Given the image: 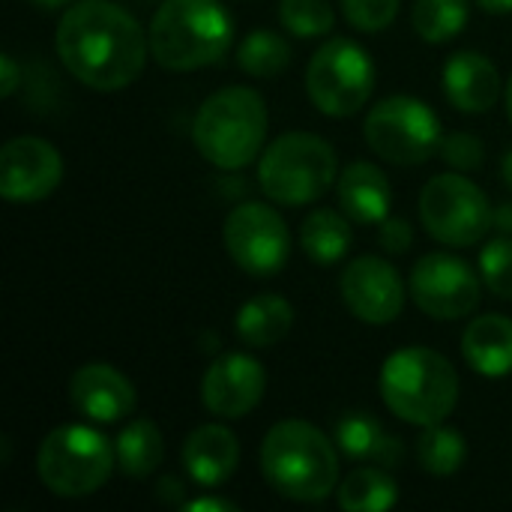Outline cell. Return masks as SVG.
I'll return each mask as SVG.
<instances>
[{
  "mask_svg": "<svg viewBox=\"0 0 512 512\" xmlns=\"http://www.w3.org/2000/svg\"><path fill=\"white\" fill-rule=\"evenodd\" d=\"M441 159L447 165H453L456 171H474L483 165V156H486V147L477 135H468V132H453L447 138H441V147H438Z\"/></svg>",
  "mask_w": 512,
  "mask_h": 512,
  "instance_id": "1f68e13d",
  "label": "cell"
},
{
  "mask_svg": "<svg viewBox=\"0 0 512 512\" xmlns=\"http://www.w3.org/2000/svg\"><path fill=\"white\" fill-rule=\"evenodd\" d=\"M225 249L231 261L249 276H276L291 255V234L285 219L258 201L240 204L225 219Z\"/></svg>",
  "mask_w": 512,
  "mask_h": 512,
  "instance_id": "8fae6325",
  "label": "cell"
},
{
  "mask_svg": "<svg viewBox=\"0 0 512 512\" xmlns=\"http://www.w3.org/2000/svg\"><path fill=\"white\" fill-rule=\"evenodd\" d=\"M114 450H117V468L132 480H144L162 465L165 441L153 420L138 417L123 426V432L114 441Z\"/></svg>",
  "mask_w": 512,
  "mask_h": 512,
  "instance_id": "603a6c76",
  "label": "cell"
},
{
  "mask_svg": "<svg viewBox=\"0 0 512 512\" xmlns=\"http://www.w3.org/2000/svg\"><path fill=\"white\" fill-rule=\"evenodd\" d=\"M240 465V441L231 429L207 423L183 444V468L198 486H222Z\"/></svg>",
  "mask_w": 512,
  "mask_h": 512,
  "instance_id": "ac0fdd59",
  "label": "cell"
},
{
  "mask_svg": "<svg viewBox=\"0 0 512 512\" xmlns=\"http://www.w3.org/2000/svg\"><path fill=\"white\" fill-rule=\"evenodd\" d=\"M33 3H36L39 9H48V12H51V9H60V6H66L69 0H33Z\"/></svg>",
  "mask_w": 512,
  "mask_h": 512,
  "instance_id": "ab89813d",
  "label": "cell"
},
{
  "mask_svg": "<svg viewBox=\"0 0 512 512\" xmlns=\"http://www.w3.org/2000/svg\"><path fill=\"white\" fill-rule=\"evenodd\" d=\"M267 138V105L252 87H222L204 99L192 123L198 153L222 168L237 171L255 162Z\"/></svg>",
  "mask_w": 512,
  "mask_h": 512,
  "instance_id": "5b68a950",
  "label": "cell"
},
{
  "mask_svg": "<svg viewBox=\"0 0 512 512\" xmlns=\"http://www.w3.org/2000/svg\"><path fill=\"white\" fill-rule=\"evenodd\" d=\"M378 240H381L384 252H390V255H402V252H408V249H411V243H414V231H411V225H408L405 219L387 216V219L381 222Z\"/></svg>",
  "mask_w": 512,
  "mask_h": 512,
  "instance_id": "d6a6232c",
  "label": "cell"
},
{
  "mask_svg": "<svg viewBox=\"0 0 512 512\" xmlns=\"http://www.w3.org/2000/svg\"><path fill=\"white\" fill-rule=\"evenodd\" d=\"M480 273L495 297L512 300V237L504 234L480 252Z\"/></svg>",
  "mask_w": 512,
  "mask_h": 512,
  "instance_id": "f546056e",
  "label": "cell"
},
{
  "mask_svg": "<svg viewBox=\"0 0 512 512\" xmlns=\"http://www.w3.org/2000/svg\"><path fill=\"white\" fill-rule=\"evenodd\" d=\"M186 512H234L237 507L231 501H222V498H195L189 504H183Z\"/></svg>",
  "mask_w": 512,
  "mask_h": 512,
  "instance_id": "e575fe53",
  "label": "cell"
},
{
  "mask_svg": "<svg viewBox=\"0 0 512 512\" xmlns=\"http://www.w3.org/2000/svg\"><path fill=\"white\" fill-rule=\"evenodd\" d=\"M492 228H498L501 234H512V204H501L492 210Z\"/></svg>",
  "mask_w": 512,
  "mask_h": 512,
  "instance_id": "8d00e7d4",
  "label": "cell"
},
{
  "mask_svg": "<svg viewBox=\"0 0 512 512\" xmlns=\"http://www.w3.org/2000/svg\"><path fill=\"white\" fill-rule=\"evenodd\" d=\"M117 465V450L93 426L69 423L45 435L36 453V474L57 498H87L99 492Z\"/></svg>",
  "mask_w": 512,
  "mask_h": 512,
  "instance_id": "8992f818",
  "label": "cell"
},
{
  "mask_svg": "<svg viewBox=\"0 0 512 512\" xmlns=\"http://www.w3.org/2000/svg\"><path fill=\"white\" fill-rule=\"evenodd\" d=\"M384 405L411 426L444 423L459 402V375L453 363L432 348H402L381 366Z\"/></svg>",
  "mask_w": 512,
  "mask_h": 512,
  "instance_id": "277c9868",
  "label": "cell"
},
{
  "mask_svg": "<svg viewBox=\"0 0 512 512\" xmlns=\"http://www.w3.org/2000/svg\"><path fill=\"white\" fill-rule=\"evenodd\" d=\"M18 81H21V69H18L15 57L12 54H3L0 57V96H12L15 87H18Z\"/></svg>",
  "mask_w": 512,
  "mask_h": 512,
  "instance_id": "836d02e7",
  "label": "cell"
},
{
  "mask_svg": "<svg viewBox=\"0 0 512 512\" xmlns=\"http://www.w3.org/2000/svg\"><path fill=\"white\" fill-rule=\"evenodd\" d=\"M390 180L372 162H351L339 174L342 213L357 225H381L390 216Z\"/></svg>",
  "mask_w": 512,
  "mask_h": 512,
  "instance_id": "d6986e66",
  "label": "cell"
},
{
  "mask_svg": "<svg viewBox=\"0 0 512 512\" xmlns=\"http://www.w3.org/2000/svg\"><path fill=\"white\" fill-rule=\"evenodd\" d=\"M279 21L288 33L300 39H315L333 30L336 12L330 0H282Z\"/></svg>",
  "mask_w": 512,
  "mask_h": 512,
  "instance_id": "f1b7e54d",
  "label": "cell"
},
{
  "mask_svg": "<svg viewBox=\"0 0 512 512\" xmlns=\"http://www.w3.org/2000/svg\"><path fill=\"white\" fill-rule=\"evenodd\" d=\"M477 3L489 15H507V12H512V0H477Z\"/></svg>",
  "mask_w": 512,
  "mask_h": 512,
  "instance_id": "74e56055",
  "label": "cell"
},
{
  "mask_svg": "<svg viewBox=\"0 0 512 512\" xmlns=\"http://www.w3.org/2000/svg\"><path fill=\"white\" fill-rule=\"evenodd\" d=\"M63 177V159L45 138L21 135L0 150V195L9 204H36L48 198Z\"/></svg>",
  "mask_w": 512,
  "mask_h": 512,
  "instance_id": "5bb4252c",
  "label": "cell"
},
{
  "mask_svg": "<svg viewBox=\"0 0 512 512\" xmlns=\"http://www.w3.org/2000/svg\"><path fill=\"white\" fill-rule=\"evenodd\" d=\"M300 243H303V252L315 264H336L348 255L354 243L351 219L327 207L312 210L300 228Z\"/></svg>",
  "mask_w": 512,
  "mask_h": 512,
  "instance_id": "cb8c5ba5",
  "label": "cell"
},
{
  "mask_svg": "<svg viewBox=\"0 0 512 512\" xmlns=\"http://www.w3.org/2000/svg\"><path fill=\"white\" fill-rule=\"evenodd\" d=\"M420 219L438 243L474 246L492 228V207L486 192L468 177L438 174L423 186Z\"/></svg>",
  "mask_w": 512,
  "mask_h": 512,
  "instance_id": "30bf717a",
  "label": "cell"
},
{
  "mask_svg": "<svg viewBox=\"0 0 512 512\" xmlns=\"http://www.w3.org/2000/svg\"><path fill=\"white\" fill-rule=\"evenodd\" d=\"M465 459H468V444H465L462 432L447 429L441 423L426 426V432L417 441V462L423 465L426 474L450 477L465 465Z\"/></svg>",
  "mask_w": 512,
  "mask_h": 512,
  "instance_id": "83f0119b",
  "label": "cell"
},
{
  "mask_svg": "<svg viewBox=\"0 0 512 512\" xmlns=\"http://www.w3.org/2000/svg\"><path fill=\"white\" fill-rule=\"evenodd\" d=\"M339 291L351 315L372 327L396 321L405 309V282L399 270L378 255L354 258L339 279Z\"/></svg>",
  "mask_w": 512,
  "mask_h": 512,
  "instance_id": "4fadbf2b",
  "label": "cell"
},
{
  "mask_svg": "<svg viewBox=\"0 0 512 512\" xmlns=\"http://www.w3.org/2000/svg\"><path fill=\"white\" fill-rule=\"evenodd\" d=\"M402 0H342V12L351 21V27L363 33H378L393 24L399 15Z\"/></svg>",
  "mask_w": 512,
  "mask_h": 512,
  "instance_id": "4dcf8cb0",
  "label": "cell"
},
{
  "mask_svg": "<svg viewBox=\"0 0 512 512\" xmlns=\"http://www.w3.org/2000/svg\"><path fill=\"white\" fill-rule=\"evenodd\" d=\"M69 402L93 423H117L135 411V387L120 369L108 363H87L69 378Z\"/></svg>",
  "mask_w": 512,
  "mask_h": 512,
  "instance_id": "2e32d148",
  "label": "cell"
},
{
  "mask_svg": "<svg viewBox=\"0 0 512 512\" xmlns=\"http://www.w3.org/2000/svg\"><path fill=\"white\" fill-rule=\"evenodd\" d=\"M369 147L393 165H423L441 147L438 114L414 96L381 99L363 123Z\"/></svg>",
  "mask_w": 512,
  "mask_h": 512,
  "instance_id": "9c48e42d",
  "label": "cell"
},
{
  "mask_svg": "<svg viewBox=\"0 0 512 512\" xmlns=\"http://www.w3.org/2000/svg\"><path fill=\"white\" fill-rule=\"evenodd\" d=\"M150 54L162 69L192 72L219 63L234 42V21L219 0H165L150 21Z\"/></svg>",
  "mask_w": 512,
  "mask_h": 512,
  "instance_id": "3957f363",
  "label": "cell"
},
{
  "mask_svg": "<svg viewBox=\"0 0 512 512\" xmlns=\"http://www.w3.org/2000/svg\"><path fill=\"white\" fill-rule=\"evenodd\" d=\"M291 63V45L276 30H252L237 48V66L252 78H276Z\"/></svg>",
  "mask_w": 512,
  "mask_h": 512,
  "instance_id": "484cf974",
  "label": "cell"
},
{
  "mask_svg": "<svg viewBox=\"0 0 512 512\" xmlns=\"http://www.w3.org/2000/svg\"><path fill=\"white\" fill-rule=\"evenodd\" d=\"M468 0H417L411 12V24L423 42L441 45L456 39L468 24Z\"/></svg>",
  "mask_w": 512,
  "mask_h": 512,
  "instance_id": "4316f807",
  "label": "cell"
},
{
  "mask_svg": "<svg viewBox=\"0 0 512 512\" xmlns=\"http://www.w3.org/2000/svg\"><path fill=\"white\" fill-rule=\"evenodd\" d=\"M294 327V306L279 294H255L237 309L234 333L249 348H273Z\"/></svg>",
  "mask_w": 512,
  "mask_h": 512,
  "instance_id": "7402d4cb",
  "label": "cell"
},
{
  "mask_svg": "<svg viewBox=\"0 0 512 512\" xmlns=\"http://www.w3.org/2000/svg\"><path fill=\"white\" fill-rule=\"evenodd\" d=\"M261 474L282 498L318 504L336 489L339 456L333 441L312 423L282 420L261 444Z\"/></svg>",
  "mask_w": 512,
  "mask_h": 512,
  "instance_id": "7a4b0ae2",
  "label": "cell"
},
{
  "mask_svg": "<svg viewBox=\"0 0 512 512\" xmlns=\"http://www.w3.org/2000/svg\"><path fill=\"white\" fill-rule=\"evenodd\" d=\"M444 93L465 114H483L498 105L501 75L486 54L459 51L444 66Z\"/></svg>",
  "mask_w": 512,
  "mask_h": 512,
  "instance_id": "e0dca14e",
  "label": "cell"
},
{
  "mask_svg": "<svg viewBox=\"0 0 512 512\" xmlns=\"http://www.w3.org/2000/svg\"><path fill=\"white\" fill-rule=\"evenodd\" d=\"M375 90V63L369 51L345 36L324 42L306 66V93L327 117L357 114Z\"/></svg>",
  "mask_w": 512,
  "mask_h": 512,
  "instance_id": "ba28073f",
  "label": "cell"
},
{
  "mask_svg": "<svg viewBox=\"0 0 512 512\" xmlns=\"http://www.w3.org/2000/svg\"><path fill=\"white\" fill-rule=\"evenodd\" d=\"M156 495H159V501L180 504V501H183V486H180V480H174V477H165V480L159 483Z\"/></svg>",
  "mask_w": 512,
  "mask_h": 512,
  "instance_id": "d590c367",
  "label": "cell"
},
{
  "mask_svg": "<svg viewBox=\"0 0 512 512\" xmlns=\"http://www.w3.org/2000/svg\"><path fill=\"white\" fill-rule=\"evenodd\" d=\"M501 174H504V183L512 189V150L504 156V162H501Z\"/></svg>",
  "mask_w": 512,
  "mask_h": 512,
  "instance_id": "f35d334b",
  "label": "cell"
},
{
  "mask_svg": "<svg viewBox=\"0 0 512 512\" xmlns=\"http://www.w3.org/2000/svg\"><path fill=\"white\" fill-rule=\"evenodd\" d=\"M267 390L264 366L249 354H225L210 363L201 381L204 408L225 420H240L258 408Z\"/></svg>",
  "mask_w": 512,
  "mask_h": 512,
  "instance_id": "9a60e30c",
  "label": "cell"
},
{
  "mask_svg": "<svg viewBox=\"0 0 512 512\" xmlns=\"http://www.w3.org/2000/svg\"><path fill=\"white\" fill-rule=\"evenodd\" d=\"M507 111H510V117H512V75H510V81H507Z\"/></svg>",
  "mask_w": 512,
  "mask_h": 512,
  "instance_id": "60d3db41",
  "label": "cell"
},
{
  "mask_svg": "<svg viewBox=\"0 0 512 512\" xmlns=\"http://www.w3.org/2000/svg\"><path fill=\"white\" fill-rule=\"evenodd\" d=\"M408 288H411L414 303L438 321L465 318L480 303L477 273L471 270L468 261L456 258L450 252L423 255L411 270Z\"/></svg>",
  "mask_w": 512,
  "mask_h": 512,
  "instance_id": "7c38bea8",
  "label": "cell"
},
{
  "mask_svg": "<svg viewBox=\"0 0 512 512\" xmlns=\"http://www.w3.org/2000/svg\"><path fill=\"white\" fill-rule=\"evenodd\" d=\"M57 54L84 87L123 90L144 72L150 36L141 24L108 0L72 3L57 24Z\"/></svg>",
  "mask_w": 512,
  "mask_h": 512,
  "instance_id": "6da1fadb",
  "label": "cell"
},
{
  "mask_svg": "<svg viewBox=\"0 0 512 512\" xmlns=\"http://www.w3.org/2000/svg\"><path fill=\"white\" fill-rule=\"evenodd\" d=\"M336 447L354 459L369 462L378 468H399L402 462V441L390 435L372 414H345L336 423Z\"/></svg>",
  "mask_w": 512,
  "mask_h": 512,
  "instance_id": "44dd1931",
  "label": "cell"
},
{
  "mask_svg": "<svg viewBox=\"0 0 512 512\" xmlns=\"http://www.w3.org/2000/svg\"><path fill=\"white\" fill-rule=\"evenodd\" d=\"M336 153L312 132L279 135L258 162V183L264 195L285 207L318 201L336 183Z\"/></svg>",
  "mask_w": 512,
  "mask_h": 512,
  "instance_id": "52a82bcc",
  "label": "cell"
},
{
  "mask_svg": "<svg viewBox=\"0 0 512 512\" xmlns=\"http://www.w3.org/2000/svg\"><path fill=\"white\" fill-rule=\"evenodd\" d=\"M462 354L468 366L483 378L512 375V318L480 315L462 336Z\"/></svg>",
  "mask_w": 512,
  "mask_h": 512,
  "instance_id": "ffe728a7",
  "label": "cell"
},
{
  "mask_svg": "<svg viewBox=\"0 0 512 512\" xmlns=\"http://www.w3.org/2000/svg\"><path fill=\"white\" fill-rule=\"evenodd\" d=\"M399 501V486L390 468H357L339 486V507L345 512H387Z\"/></svg>",
  "mask_w": 512,
  "mask_h": 512,
  "instance_id": "d4e9b609",
  "label": "cell"
}]
</instances>
